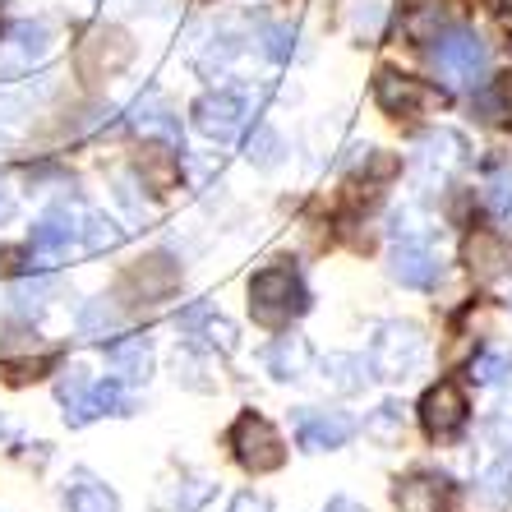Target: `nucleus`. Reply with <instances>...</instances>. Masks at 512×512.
<instances>
[{
    "label": "nucleus",
    "instance_id": "f257e3e1",
    "mask_svg": "<svg viewBox=\"0 0 512 512\" xmlns=\"http://www.w3.org/2000/svg\"><path fill=\"white\" fill-rule=\"evenodd\" d=\"M310 310V286L300 282L296 268H263V273L250 277V314L263 328H286L291 319Z\"/></svg>",
    "mask_w": 512,
    "mask_h": 512
},
{
    "label": "nucleus",
    "instance_id": "f03ea898",
    "mask_svg": "<svg viewBox=\"0 0 512 512\" xmlns=\"http://www.w3.org/2000/svg\"><path fill=\"white\" fill-rule=\"evenodd\" d=\"M227 448L250 476H268V471H282L286 462V443L277 434V425L259 411H240L227 429Z\"/></svg>",
    "mask_w": 512,
    "mask_h": 512
},
{
    "label": "nucleus",
    "instance_id": "7ed1b4c3",
    "mask_svg": "<svg viewBox=\"0 0 512 512\" xmlns=\"http://www.w3.org/2000/svg\"><path fill=\"white\" fill-rule=\"evenodd\" d=\"M420 360H425V333H420L416 323H383L379 333L370 342V370L374 379H388V383H402L420 370Z\"/></svg>",
    "mask_w": 512,
    "mask_h": 512
},
{
    "label": "nucleus",
    "instance_id": "20e7f679",
    "mask_svg": "<svg viewBox=\"0 0 512 512\" xmlns=\"http://www.w3.org/2000/svg\"><path fill=\"white\" fill-rule=\"evenodd\" d=\"M429 65H434V74H439L443 84L471 88L485 79V42L476 33H466V28H448V33L434 37Z\"/></svg>",
    "mask_w": 512,
    "mask_h": 512
},
{
    "label": "nucleus",
    "instance_id": "39448f33",
    "mask_svg": "<svg viewBox=\"0 0 512 512\" xmlns=\"http://www.w3.org/2000/svg\"><path fill=\"white\" fill-rule=\"evenodd\" d=\"M420 425H425V434L434 443H453L457 434L466 429V416H471V402H466L462 383L457 379H439L429 383L425 397H420Z\"/></svg>",
    "mask_w": 512,
    "mask_h": 512
},
{
    "label": "nucleus",
    "instance_id": "423d86ee",
    "mask_svg": "<svg viewBox=\"0 0 512 512\" xmlns=\"http://www.w3.org/2000/svg\"><path fill=\"white\" fill-rule=\"evenodd\" d=\"M79 236H84V213H74L70 199H60V203H51L47 213L33 222V231H28V245H33L37 263H56Z\"/></svg>",
    "mask_w": 512,
    "mask_h": 512
},
{
    "label": "nucleus",
    "instance_id": "0eeeda50",
    "mask_svg": "<svg viewBox=\"0 0 512 512\" xmlns=\"http://www.w3.org/2000/svg\"><path fill=\"white\" fill-rule=\"evenodd\" d=\"M374 102H379L388 116H420V111L439 107L443 93L429 88L425 79H411L402 70H379L374 74Z\"/></svg>",
    "mask_w": 512,
    "mask_h": 512
},
{
    "label": "nucleus",
    "instance_id": "6e6552de",
    "mask_svg": "<svg viewBox=\"0 0 512 512\" xmlns=\"http://www.w3.org/2000/svg\"><path fill=\"white\" fill-rule=\"evenodd\" d=\"M190 120L203 139L227 143V139H236L240 125H245V97H240L236 88H213V93H203L190 107Z\"/></svg>",
    "mask_w": 512,
    "mask_h": 512
},
{
    "label": "nucleus",
    "instance_id": "1a4fd4ad",
    "mask_svg": "<svg viewBox=\"0 0 512 512\" xmlns=\"http://www.w3.org/2000/svg\"><path fill=\"white\" fill-rule=\"evenodd\" d=\"M356 434V420L346 411H314V406H300L296 411V443L305 453H333L346 448Z\"/></svg>",
    "mask_w": 512,
    "mask_h": 512
},
{
    "label": "nucleus",
    "instance_id": "9d476101",
    "mask_svg": "<svg viewBox=\"0 0 512 512\" xmlns=\"http://www.w3.org/2000/svg\"><path fill=\"white\" fill-rule=\"evenodd\" d=\"M462 263L476 282H499L512 273V240L503 231H471L462 245Z\"/></svg>",
    "mask_w": 512,
    "mask_h": 512
},
{
    "label": "nucleus",
    "instance_id": "9b49d317",
    "mask_svg": "<svg viewBox=\"0 0 512 512\" xmlns=\"http://www.w3.org/2000/svg\"><path fill=\"white\" fill-rule=\"evenodd\" d=\"M397 512H448L453 508V480L443 471H411L393 485Z\"/></svg>",
    "mask_w": 512,
    "mask_h": 512
},
{
    "label": "nucleus",
    "instance_id": "f8f14e48",
    "mask_svg": "<svg viewBox=\"0 0 512 512\" xmlns=\"http://www.w3.org/2000/svg\"><path fill=\"white\" fill-rule=\"evenodd\" d=\"M388 273H393V282L411 286V291H434V286L443 282V263L429 245H420V240H402V245L393 250V259H388Z\"/></svg>",
    "mask_w": 512,
    "mask_h": 512
},
{
    "label": "nucleus",
    "instance_id": "ddd939ff",
    "mask_svg": "<svg viewBox=\"0 0 512 512\" xmlns=\"http://www.w3.org/2000/svg\"><path fill=\"white\" fill-rule=\"evenodd\" d=\"M130 56H134V42L120 28H93L88 42L79 47V70L93 74V79L97 74H116L130 65Z\"/></svg>",
    "mask_w": 512,
    "mask_h": 512
},
{
    "label": "nucleus",
    "instance_id": "4468645a",
    "mask_svg": "<svg viewBox=\"0 0 512 512\" xmlns=\"http://www.w3.org/2000/svg\"><path fill=\"white\" fill-rule=\"evenodd\" d=\"M130 125L143 134L148 143H167V148H176V153H185V134H180V116L162 102V93H148L134 102L130 111Z\"/></svg>",
    "mask_w": 512,
    "mask_h": 512
},
{
    "label": "nucleus",
    "instance_id": "2eb2a0df",
    "mask_svg": "<svg viewBox=\"0 0 512 512\" xmlns=\"http://www.w3.org/2000/svg\"><path fill=\"white\" fill-rule=\"evenodd\" d=\"M97 416H134V402L125 397V383H120V379L93 383V388L84 393V402L65 411V425H70V429H84V425H93Z\"/></svg>",
    "mask_w": 512,
    "mask_h": 512
},
{
    "label": "nucleus",
    "instance_id": "dca6fc26",
    "mask_svg": "<svg viewBox=\"0 0 512 512\" xmlns=\"http://www.w3.org/2000/svg\"><path fill=\"white\" fill-rule=\"evenodd\" d=\"M176 282H180V268H176V263H171L167 254H153V259H139L130 273L120 277V291L148 305V300H162V296H167Z\"/></svg>",
    "mask_w": 512,
    "mask_h": 512
},
{
    "label": "nucleus",
    "instance_id": "f3484780",
    "mask_svg": "<svg viewBox=\"0 0 512 512\" xmlns=\"http://www.w3.org/2000/svg\"><path fill=\"white\" fill-rule=\"evenodd\" d=\"M107 370L120 383H148V374H153V342H148V333L116 337L107 346Z\"/></svg>",
    "mask_w": 512,
    "mask_h": 512
},
{
    "label": "nucleus",
    "instance_id": "a211bd4d",
    "mask_svg": "<svg viewBox=\"0 0 512 512\" xmlns=\"http://www.w3.org/2000/svg\"><path fill=\"white\" fill-rule=\"evenodd\" d=\"M310 360H314L310 337H300V333H282L263 346V370L273 374L277 383H296L300 374L310 370Z\"/></svg>",
    "mask_w": 512,
    "mask_h": 512
},
{
    "label": "nucleus",
    "instance_id": "6ab92c4d",
    "mask_svg": "<svg viewBox=\"0 0 512 512\" xmlns=\"http://www.w3.org/2000/svg\"><path fill=\"white\" fill-rule=\"evenodd\" d=\"M65 512H120L116 489L102 485L93 471H70L65 480Z\"/></svg>",
    "mask_w": 512,
    "mask_h": 512
},
{
    "label": "nucleus",
    "instance_id": "aec40b11",
    "mask_svg": "<svg viewBox=\"0 0 512 512\" xmlns=\"http://www.w3.org/2000/svg\"><path fill=\"white\" fill-rule=\"evenodd\" d=\"M466 139L457 130H429L425 139H420V162H425L429 171H457V167H466Z\"/></svg>",
    "mask_w": 512,
    "mask_h": 512
},
{
    "label": "nucleus",
    "instance_id": "412c9836",
    "mask_svg": "<svg viewBox=\"0 0 512 512\" xmlns=\"http://www.w3.org/2000/svg\"><path fill=\"white\" fill-rule=\"evenodd\" d=\"M323 383L337 388V393H360L365 383H370V360L365 356H346V351H333V356H323Z\"/></svg>",
    "mask_w": 512,
    "mask_h": 512
},
{
    "label": "nucleus",
    "instance_id": "4be33fe9",
    "mask_svg": "<svg viewBox=\"0 0 512 512\" xmlns=\"http://www.w3.org/2000/svg\"><path fill=\"white\" fill-rule=\"evenodd\" d=\"M125 323V314H120V305L111 296H93L79 310V337H88V342H102V337H111Z\"/></svg>",
    "mask_w": 512,
    "mask_h": 512
},
{
    "label": "nucleus",
    "instance_id": "5701e85b",
    "mask_svg": "<svg viewBox=\"0 0 512 512\" xmlns=\"http://www.w3.org/2000/svg\"><path fill=\"white\" fill-rule=\"evenodd\" d=\"M10 47H14V70H24V65H33V60L47 56L51 28L42 24V19H24V24L10 28Z\"/></svg>",
    "mask_w": 512,
    "mask_h": 512
},
{
    "label": "nucleus",
    "instance_id": "b1692460",
    "mask_svg": "<svg viewBox=\"0 0 512 512\" xmlns=\"http://www.w3.org/2000/svg\"><path fill=\"white\" fill-rule=\"evenodd\" d=\"M402 28H406V37H416V42H434L443 28V0H411Z\"/></svg>",
    "mask_w": 512,
    "mask_h": 512
},
{
    "label": "nucleus",
    "instance_id": "393cba45",
    "mask_svg": "<svg viewBox=\"0 0 512 512\" xmlns=\"http://www.w3.org/2000/svg\"><path fill=\"white\" fill-rule=\"evenodd\" d=\"M476 499L485 503V508H508L512 503V457L494 462L485 476L476 480Z\"/></svg>",
    "mask_w": 512,
    "mask_h": 512
},
{
    "label": "nucleus",
    "instance_id": "a878e982",
    "mask_svg": "<svg viewBox=\"0 0 512 512\" xmlns=\"http://www.w3.org/2000/svg\"><path fill=\"white\" fill-rule=\"evenodd\" d=\"M120 236H125V231H120L116 217H107V213H84V236H79V245H84L88 254L116 250Z\"/></svg>",
    "mask_w": 512,
    "mask_h": 512
},
{
    "label": "nucleus",
    "instance_id": "bb28decb",
    "mask_svg": "<svg viewBox=\"0 0 512 512\" xmlns=\"http://www.w3.org/2000/svg\"><path fill=\"white\" fill-rule=\"evenodd\" d=\"M282 153H286L282 134H277L273 125H254V134H250V139H245V157H250L254 167L273 171L277 162H282Z\"/></svg>",
    "mask_w": 512,
    "mask_h": 512
},
{
    "label": "nucleus",
    "instance_id": "cd10ccee",
    "mask_svg": "<svg viewBox=\"0 0 512 512\" xmlns=\"http://www.w3.org/2000/svg\"><path fill=\"white\" fill-rule=\"evenodd\" d=\"M471 107L480 111V120H503L512 116V74H503V79H494V84H485L476 97H471Z\"/></svg>",
    "mask_w": 512,
    "mask_h": 512
},
{
    "label": "nucleus",
    "instance_id": "c85d7f7f",
    "mask_svg": "<svg viewBox=\"0 0 512 512\" xmlns=\"http://www.w3.org/2000/svg\"><path fill=\"white\" fill-rule=\"evenodd\" d=\"M365 434L374 443H397L402 439V402H383L370 420H365Z\"/></svg>",
    "mask_w": 512,
    "mask_h": 512
},
{
    "label": "nucleus",
    "instance_id": "c756f323",
    "mask_svg": "<svg viewBox=\"0 0 512 512\" xmlns=\"http://www.w3.org/2000/svg\"><path fill=\"white\" fill-rule=\"evenodd\" d=\"M508 374H512V356H508V351H499V346H494V351H480V356L471 360V379L485 383V388L503 383Z\"/></svg>",
    "mask_w": 512,
    "mask_h": 512
},
{
    "label": "nucleus",
    "instance_id": "7c9ffc66",
    "mask_svg": "<svg viewBox=\"0 0 512 512\" xmlns=\"http://www.w3.org/2000/svg\"><path fill=\"white\" fill-rule=\"evenodd\" d=\"M88 388H93V383H88V370L84 365H70V370H60V379H56V402L70 411V406L84 402Z\"/></svg>",
    "mask_w": 512,
    "mask_h": 512
},
{
    "label": "nucleus",
    "instance_id": "2f4dec72",
    "mask_svg": "<svg viewBox=\"0 0 512 512\" xmlns=\"http://www.w3.org/2000/svg\"><path fill=\"white\" fill-rule=\"evenodd\" d=\"M194 337H203V342L213 346V351H222V356H231V351H236V323L222 319V314H208V319H203V328Z\"/></svg>",
    "mask_w": 512,
    "mask_h": 512
},
{
    "label": "nucleus",
    "instance_id": "473e14b6",
    "mask_svg": "<svg viewBox=\"0 0 512 512\" xmlns=\"http://www.w3.org/2000/svg\"><path fill=\"white\" fill-rule=\"evenodd\" d=\"M291 51H296V28H286V24H268V28H263V56L277 60V65H286V60H291Z\"/></svg>",
    "mask_w": 512,
    "mask_h": 512
},
{
    "label": "nucleus",
    "instance_id": "72a5a7b5",
    "mask_svg": "<svg viewBox=\"0 0 512 512\" xmlns=\"http://www.w3.org/2000/svg\"><path fill=\"white\" fill-rule=\"evenodd\" d=\"M51 291H56V282H51V277H28V282L14 286V305H19L24 314L28 310H42Z\"/></svg>",
    "mask_w": 512,
    "mask_h": 512
},
{
    "label": "nucleus",
    "instance_id": "f704fd0d",
    "mask_svg": "<svg viewBox=\"0 0 512 512\" xmlns=\"http://www.w3.org/2000/svg\"><path fill=\"white\" fill-rule=\"evenodd\" d=\"M485 208L499 217H512V171H494L485 185Z\"/></svg>",
    "mask_w": 512,
    "mask_h": 512
},
{
    "label": "nucleus",
    "instance_id": "c9c22d12",
    "mask_svg": "<svg viewBox=\"0 0 512 512\" xmlns=\"http://www.w3.org/2000/svg\"><path fill=\"white\" fill-rule=\"evenodd\" d=\"M208 499H213V485H208V480H185V485H180V494H176V508L180 512H194V508H203Z\"/></svg>",
    "mask_w": 512,
    "mask_h": 512
},
{
    "label": "nucleus",
    "instance_id": "e433bc0d",
    "mask_svg": "<svg viewBox=\"0 0 512 512\" xmlns=\"http://www.w3.org/2000/svg\"><path fill=\"white\" fill-rule=\"evenodd\" d=\"M379 24H383V5L379 0H365V5L356 10V28L365 37H379Z\"/></svg>",
    "mask_w": 512,
    "mask_h": 512
},
{
    "label": "nucleus",
    "instance_id": "4c0bfd02",
    "mask_svg": "<svg viewBox=\"0 0 512 512\" xmlns=\"http://www.w3.org/2000/svg\"><path fill=\"white\" fill-rule=\"evenodd\" d=\"M489 439L499 443V448H512V406H499L494 420H489Z\"/></svg>",
    "mask_w": 512,
    "mask_h": 512
},
{
    "label": "nucleus",
    "instance_id": "58836bf2",
    "mask_svg": "<svg viewBox=\"0 0 512 512\" xmlns=\"http://www.w3.org/2000/svg\"><path fill=\"white\" fill-rule=\"evenodd\" d=\"M227 512H273V503L263 499V494H254V489H245V494H236V499H231Z\"/></svg>",
    "mask_w": 512,
    "mask_h": 512
},
{
    "label": "nucleus",
    "instance_id": "ea45409f",
    "mask_svg": "<svg viewBox=\"0 0 512 512\" xmlns=\"http://www.w3.org/2000/svg\"><path fill=\"white\" fill-rule=\"evenodd\" d=\"M10 217H14V194L5 190V185H0V227H5Z\"/></svg>",
    "mask_w": 512,
    "mask_h": 512
},
{
    "label": "nucleus",
    "instance_id": "a19ab883",
    "mask_svg": "<svg viewBox=\"0 0 512 512\" xmlns=\"http://www.w3.org/2000/svg\"><path fill=\"white\" fill-rule=\"evenodd\" d=\"M323 512H365V508H360L356 499H333V503H328V508H323Z\"/></svg>",
    "mask_w": 512,
    "mask_h": 512
},
{
    "label": "nucleus",
    "instance_id": "79ce46f5",
    "mask_svg": "<svg viewBox=\"0 0 512 512\" xmlns=\"http://www.w3.org/2000/svg\"><path fill=\"white\" fill-rule=\"evenodd\" d=\"M508 56H512V42H508Z\"/></svg>",
    "mask_w": 512,
    "mask_h": 512
},
{
    "label": "nucleus",
    "instance_id": "37998d69",
    "mask_svg": "<svg viewBox=\"0 0 512 512\" xmlns=\"http://www.w3.org/2000/svg\"><path fill=\"white\" fill-rule=\"evenodd\" d=\"M508 310H512V296H508Z\"/></svg>",
    "mask_w": 512,
    "mask_h": 512
}]
</instances>
